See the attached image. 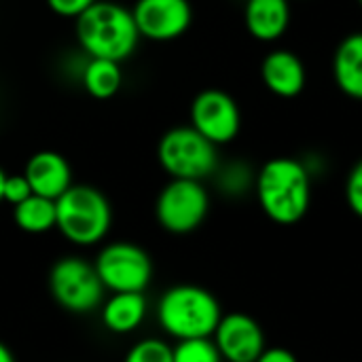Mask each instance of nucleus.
Here are the masks:
<instances>
[{
    "label": "nucleus",
    "instance_id": "obj_1",
    "mask_svg": "<svg viewBox=\"0 0 362 362\" xmlns=\"http://www.w3.org/2000/svg\"><path fill=\"white\" fill-rule=\"evenodd\" d=\"M255 189L263 212L278 225L299 223L312 204L310 170L293 157L267 161L257 174Z\"/></svg>",
    "mask_w": 362,
    "mask_h": 362
},
{
    "label": "nucleus",
    "instance_id": "obj_20",
    "mask_svg": "<svg viewBox=\"0 0 362 362\" xmlns=\"http://www.w3.org/2000/svg\"><path fill=\"white\" fill-rule=\"evenodd\" d=\"M123 362H174L172 348L161 339H142L125 356Z\"/></svg>",
    "mask_w": 362,
    "mask_h": 362
},
{
    "label": "nucleus",
    "instance_id": "obj_13",
    "mask_svg": "<svg viewBox=\"0 0 362 362\" xmlns=\"http://www.w3.org/2000/svg\"><path fill=\"white\" fill-rule=\"evenodd\" d=\"M265 87L278 98H295L305 87V66L288 49L272 51L261 64Z\"/></svg>",
    "mask_w": 362,
    "mask_h": 362
},
{
    "label": "nucleus",
    "instance_id": "obj_25",
    "mask_svg": "<svg viewBox=\"0 0 362 362\" xmlns=\"http://www.w3.org/2000/svg\"><path fill=\"white\" fill-rule=\"evenodd\" d=\"M255 362H299L297 356L286 348H265Z\"/></svg>",
    "mask_w": 362,
    "mask_h": 362
},
{
    "label": "nucleus",
    "instance_id": "obj_27",
    "mask_svg": "<svg viewBox=\"0 0 362 362\" xmlns=\"http://www.w3.org/2000/svg\"><path fill=\"white\" fill-rule=\"evenodd\" d=\"M4 180H6V174L0 170V202H2V191H4Z\"/></svg>",
    "mask_w": 362,
    "mask_h": 362
},
{
    "label": "nucleus",
    "instance_id": "obj_24",
    "mask_svg": "<svg viewBox=\"0 0 362 362\" xmlns=\"http://www.w3.org/2000/svg\"><path fill=\"white\" fill-rule=\"evenodd\" d=\"M98 0H47L49 8L59 17H81L87 8H91Z\"/></svg>",
    "mask_w": 362,
    "mask_h": 362
},
{
    "label": "nucleus",
    "instance_id": "obj_5",
    "mask_svg": "<svg viewBox=\"0 0 362 362\" xmlns=\"http://www.w3.org/2000/svg\"><path fill=\"white\" fill-rule=\"evenodd\" d=\"M157 157L172 178L204 180L218 168L216 144L193 127H174L159 140Z\"/></svg>",
    "mask_w": 362,
    "mask_h": 362
},
{
    "label": "nucleus",
    "instance_id": "obj_28",
    "mask_svg": "<svg viewBox=\"0 0 362 362\" xmlns=\"http://www.w3.org/2000/svg\"><path fill=\"white\" fill-rule=\"evenodd\" d=\"M358 2H361V4H362V0H358Z\"/></svg>",
    "mask_w": 362,
    "mask_h": 362
},
{
    "label": "nucleus",
    "instance_id": "obj_6",
    "mask_svg": "<svg viewBox=\"0 0 362 362\" xmlns=\"http://www.w3.org/2000/svg\"><path fill=\"white\" fill-rule=\"evenodd\" d=\"M49 291L57 305L72 314L95 310L104 297V284L95 265L81 257H64L49 272Z\"/></svg>",
    "mask_w": 362,
    "mask_h": 362
},
{
    "label": "nucleus",
    "instance_id": "obj_22",
    "mask_svg": "<svg viewBox=\"0 0 362 362\" xmlns=\"http://www.w3.org/2000/svg\"><path fill=\"white\" fill-rule=\"evenodd\" d=\"M346 202L350 210L362 218V159L352 168L348 180H346Z\"/></svg>",
    "mask_w": 362,
    "mask_h": 362
},
{
    "label": "nucleus",
    "instance_id": "obj_14",
    "mask_svg": "<svg viewBox=\"0 0 362 362\" xmlns=\"http://www.w3.org/2000/svg\"><path fill=\"white\" fill-rule=\"evenodd\" d=\"M248 32L263 42L278 40L291 21L288 0H248L244 8Z\"/></svg>",
    "mask_w": 362,
    "mask_h": 362
},
{
    "label": "nucleus",
    "instance_id": "obj_15",
    "mask_svg": "<svg viewBox=\"0 0 362 362\" xmlns=\"http://www.w3.org/2000/svg\"><path fill=\"white\" fill-rule=\"evenodd\" d=\"M333 76L346 95L362 100V32H354L339 42L333 57Z\"/></svg>",
    "mask_w": 362,
    "mask_h": 362
},
{
    "label": "nucleus",
    "instance_id": "obj_18",
    "mask_svg": "<svg viewBox=\"0 0 362 362\" xmlns=\"http://www.w3.org/2000/svg\"><path fill=\"white\" fill-rule=\"evenodd\" d=\"M13 218L25 233H47L55 227V202L40 195H30L25 202L15 206Z\"/></svg>",
    "mask_w": 362,
    "mask_h": 362
},
{
    "label": "nucleus",
    "instance_id": "obj_26",
    "mask_svg": "<svg viewBox=\"0 0 362 362\" xmlns=\"http://www.w3.org/2000/svg\"><path fill=\"white\" fill-rule=\"evenodd\" d=\"M0 362H15V356H13V352L0 341Z\"/></svg>",
    "mask_w": 362,
    "mask_h": 362
},
{
    "label": "nucleus",
    "instance_id": "obj_3",
    "mask_svg": "<svg viewBox=\"0 0 362 362\" xmlns=\"http://www.w3.org/2000/svg\"><path fill=\"white\" fill-rule=\"evenodd\" d=\"M223 318L216 297L195 284H178L163 293L157 305L161 329L174 339L212 337Z\"/></svg>",
    "mask_w": 362,
    "mask_h": 362
},
{
    "label": "nucleus",
    "instance_id": "obj_19",
    "mask_svg": "<svg viewBox=\"0 0 362 362\" xmlns=\"http://www.w3.org/2000/svg\"><path fill=\"white\" fill-rule=\"evenodd\" d=\"M174 362H225L212 337L180 339L172 348Z\"/></svg>",
    "mask_w": 362,
    "mask_h": 362
},
{
    "label": "nucleus",
    "instance_id": "obj_12",
    "mask_svg": "<svg viewBox=\"0 0 362 362\" xmlns=\"http://www.w3.org/2000/svg\"><path fill=\"white\" fill-rule=\"evenodd\" d=\"M23 176L28 178L32 193L47 197V199H57L72 187V170L66 157H62L55 151H40L34 153L28 163Z\"/></svg>",
    "mask_w": 362,
    "mask_h": 362
},
{
    "label": "nucleus",
    "instance_id": "obj_7",
    "mask_svg": "<svg viewBox=\"0 0 362 362\" xmlns=\"http://www.w3.org/2000/svg\"><path fill=\"white\" fill-rule=\"evenodd\" d=\"M210 197L202 180L174 178L157 197L155 214L159 225L176 235L195 231L208 216Z\"/></svg>",
    "mask_w": 362,
    "mask_h": 362
},
{
    "label": "nucleus",
    "instance_id": "obj_17",
    "mask_svg": "<svg viewBox=\"0 0 362 362\" xmlns=\"http://www.w3.org/2000/svg\"><path fill=\"white\" fill-rule=\"evenodd\" d=\"M81 81L89 95L98 100H108L121 89L123 74L119 62L89 57V62L81 68Z\"/></svg>",
    "mask_w": 362,
    "mask_h": 362
},
{
    "label": "nucleus",
    "instance_id": "obj_8",
    "mask_svg": "<svg viewBox=\"0 0 362 362\" xmlns=\"http://www.w3.org/2000/svg\"><path fill=\"white\" fill-rule=\"evenodd\" d=\"M93 265L104 288L112 293H144L153 278L148 252L132 242H112L104 246Z\"/></svg>",
    "mask_w": 362,
    "mask_h": 362
},
{
    "label": "nucleus",
    "instance_id": "obj_21",
    "mask_svg": "<svg viewBox=\"0 0 362 362\" xmlns=\"http://www.w3.org/2000/svg\"><path fill=\"white\" fill-rule=\"evenodd\" d=\"M221 187H223V191H227V193H231V195H240V193H244L246 189H248V185H250V174H248V170L244 168V165H240V163H233V165H229L223 174H221Z\"/></svg>",
    "mask_w": 362,
    "mask_h": 362
},
{
    "label": "nucleus",
    "instance_id": "obj_4",
    "mask_svg": "<svg viewBox=\"0 0 362 362\" xmlns=\"http://www.w3.org/2000/svg\"><path fill=\"white\" fill-rule=\"evenodd\" d=\"M110 223V204L95 187L72 185L55 199V227L72 244L93 246L102 242Z\"/></svg>",
    "mask_w": 362,
    "mask_h": 362
},
{
    "label": "nucleus",
    "instance_id": "obj_16",
    "mask_svg": "<svg viewBox=\"0 0 362 362\" xmlns=\"http://www.w3.org/2000/svg\"><path fill=\"white\" fill-rule=\"evenodd\" d=\"M146 316L142 293H115L102 308V322L110 333L125 335L136 331Z\"/></svg>",
    "mask_w": 362,
    "mask_h": 362
},
{
    "label": "nucleus",
    "instance_id": "obj_9",
    "mask_svg": "<svg viewBox=\"0 0 362 362\" xmlns=\"http://www.w3.org/2000/svg\"><path fill=\"white\" fill-rule=\"evenodd\" d=\"M240 125L242 117L235 100L221 89H206L191 104V127L212 144L235 140Z\"/></svg>",
    "mask_w": 362,
    "mask_h": 362
},
{
    "label": "nucleus",
    "instance_id": "obj_11",
    "mask_svg": "<svg viewBox=\"0 0 362 362\" xmlns=\"http://www.w3.org/2000/svg\"><path fill=\"white\" fill-rule=\"evenodd\" d=\"M212 339L225 362H255L265 350L261 325L244 312L223 316Z\"/></svg>",
    "mask_w": 362,
    "mask_h": 362
},
{
    "label": "nucleus",
    "instance_id": "obj_10",
    "mask_svg": "<svg viewBox=\"0 0 362 362\" xmlns=\"http://www.w3.org/2000/svg\"><path fill=\"white\" fill-rule=\"evenodd\" d=\"M138 34L148 40H174L182 36L193 19L189 0H138L132 8Z\"/></svg>",
    "mask_w": 362,
    "mask_h": 362
},
{
    "label": "nucleus",
    "instance_id": "obj_23",
    "mask_svg": "<svg viewBox=\"0 0 362 362\" xmlns=\"http://www.w3.org/2000/svg\"><path fill=\"white\" fill-rule=\"evenodd\" d=\"M32 193V187L28 182V178L21 176H6L4 180V191H2V202H8L13 208L21 202H25Z\"/></svg>",
    "mask_w": 362,
    "mask_h": 362
},
{
    "label": "nucleus",
    "instance_id": "obj_2",
    "mask_svg": "<svg viewBox=\"0 0 362 362\" xmlns=\"http://www.w3.org/2000/svg\"><path fill=\"white\" fill-rule=\"evenodd\" d=\"M76 38L89 57L123 62L140 40L132 11L117 2L98 0L76 17Z\"/></svg>",
    "mask_w": 362,
    "mask_h": 362
}]
</instances>
